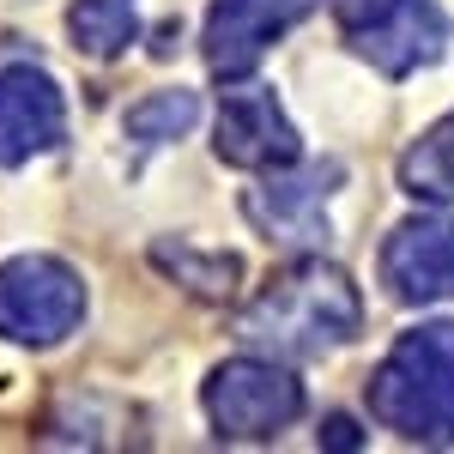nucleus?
Here are the masks:
<instances>
[{
    "mask_svg": "<svg viewBox=\"0 0 454 454\" xmlns=\"http://www.w3.org/2000/svg\"><path fill=\"white\" fill-rule=\"evenodd\" d=\"M200 406L224 442H267L303 419V382L273 357H231L207 376Z\"/></svg>",
    "mask_w": 454,
    "mask_h": 454,
    "instance_id": "obj_3",
    "label": "nucleus"
},
{
    "mask_svg": "<svg viewBox=\"0 0 454 454\" xmlns=\"http://www.w3.org/2000/svg\"><path fill=\"white\" fill-rule=\"evenodd\" d=\"M382 285L400 303L454 297V218H406L382 243Z\"/></svg>",
    "mask_w": 454,
    "mask_h": 454,
    "instance_id": "obj_8",
    "label": "nucleus"
},
{
    "mask_svg": "<svg viewBox=\"0 0 454 454\" xmlns=\"http://www.w3.org/2000/svg\"><path fill=\"white\" fill-rule=\"evenodd\" d=\"M370 412L406 442H454V321L406 333L370 376Z\"/></svg>",
    "mask_w": 454,
    "mask_h": 454,
    "instance_id": "obj_2",
    "label": "nucleus"
},
{
    "mask_svg": "<svg viewBox=\"0 0 454 454\" xmlns=\"http://www.w3.org/2000/svg\"><path fill=\"white\" fill-rule=\"evenodd\" d=\"M333 6V19L346 25V31H364V25H376V19H387L400 0H327Z\"/></svg>",
    "mask_w": 454,
    "mask_h": 454,
    "instance_id": "obj_15",
    "label": "nucleus"
},
{
    "mask_svg": "<svg viewBox=\"0 0 454 454\" xmlns=\"http://www.w3.org/2000/svg\"><path fill=\"white\" fill-rule=\"evenodd\" d=\"M212 152H218L224 164H237V170H291L297 152H303V140H297V128H291V115L279 109L273 91L243 85V91H231V98L218 104Z\"/></svg>",
    "mask_w": 454,
    "mask_h": 454,
    "instance_id": "obj_6",
    "label": "nucleus"
},
{
    "mask_svg": "<svg viewBox=\"0 0 454 454\" xmlns=\"http://www.w3.org/2000/svg\"><path fill=\"white\" fill-rule=\"evenodd\" d=\"M321 0H212L200 49H207V67L218 79H248L261 67L267 43H279L291 25H303Z\"/></svg>",
    "mask_w": 454,
    "mask_h": 454,
    "instance_id": "obj_5",
    "label": "nucleus"
},
{
    "mask_svg": "<svg viewBox=\"0 0 454 454\" xmlns=\"http://www.w3.org/2000/svg\"><path fill=\"white\" fill-rule=\"evenodd\" d=\"M152 261H158L176 285H188L194 297H207V303H231V297H237V279H243V261H237V254H200V248H188V243H176V248L158 243Z\"/></svg>",
    "mask_w": 454,
    "mask_h": 454,
    "instance_id": "obj_12",
    "label": "nucleus"
},
{
    "mask_svg": "<svg viewBox=\"0 0 454 454\" xmlns=\"http://www.w3.org/2000/svg\"><path fill=\"white\" fill-rule=\"evenodd\" d=\"M454 43V25L442 6H430V0H400L387 19L376 25H364V31H351V49L370 61V67H382L387 79H406V73L430 67V61H442Z\"/></svg>",
    "mask_w": 454,
    "mask_h": 454,
    "instance_id": "obj_9",
    "label": "nucleus"
},
{
    "mask_svg": "<svg viewBox=\"0 0 454 454\" xmlns=\"http://www.w3.org/2000/svg\"><path fill=\"white\" fill-rule=\"evenodd\" d=\"M333 182L340 170L327 164V170H303V176H285L273 170L267 182H254L248 188V218L261 224V237L267 243H291V248H309L327 237V194H333Z\"/></svg>",
    "mask_w": 454,
    "mask_h": 454,
    "instance_id": "obj_10",
    "label": "nucleus"
},
{
    "mask_svg": "<svg viewBox=\"0 0 454 454\" xmlns=\"http://www.w3.org/2000/svg\"><path fill=\"white\" fill-rule=\"evenodd\" d=\"M327 442H333V449H351V442H357V436H351V419H327Z\"/></svg>",
    "mask_w": 454,
    "mask_h": 454,
    "instance_id": "obj_16",
    "label": "nucleus"
},
{
    "mask_svg": "<svg viewBox=\"0 0 454 454\" xmlns=\"http://www.w3.org/2000/svg\"><path fill=\"white\" fill-rule=\"evenodd\" d=\"M67 31L79 43V55H91V61H109V55H121L134 31H140V19H134V0H79L67 12Z\"/></svg>",
    "mask_w": 454,
    "mask_h": 454,
    "instance_id": "obj_13",
    "label": "nucleus"
},
{
    "mask_svg": "<svg viewBox=\"0 0 454 454\" xmlns=\"http://www.w3.org/2000/svg\"><path fill=\"white\" fill-rule=\"evenodd\" d=\"M200 121V98L194 91H152V98H140V104L128 109V140H140V145H164L176 140V134H188Z\"/></svg>",
    "mask_w": 454,
    "mask_h": 454,
    "instance_id": "obj_14",
    "label": "nucleus"
},
{
    "mask_svg": "<svg viewBox=\"0 0 454 454\" xmlns=\"http://www.w3.org/2000/svg\"><path fill=\"white\" fill-rule=\"evenodd\" d=\"M85 315V285L55 254H19L0 267V340L55 346Z\"/></svg>",
    "mask_w": 454,
    "mask_h": 454,
    "instance_id": "obj_4",
    "label": "nucleus"
},
{
    "mask_svg": "<svg viewBox=\"0 0 454 454\" xmlns=\"http://www.w3.org/2000/svg\"><path fill=\"white\" fill-rule=\"evenodd\" d=\"M237 327L248 346H273L279 357H321V351H340L364 327V303L340 267L297 261L248 303Z\"/></svg>",
    "mask_w": 454,
    "mask_h": 454,
    "instance_id": "obj_1",
    "label": "nucleus"
},
{
    "mask_svg": "<svg viewBox=\"0 0 454 454\" xmlns=\"http://www.w3.org/2000/svg\"><path fill=\"white\" fill-rule=\"evenodd\" d=\"M67 140V98L43 67H0V170Z\"/></svg>",
    "mask_w": 454,
    "mask_h": 454,
    "instance_id": "obj_7",
    "label": "nucleus"
},
{
    "mask_svg": "<svg viewBox=\"0 0 454 454\" xmlns=\"http://www.w3.org/2000/svg\"><path fill=\"white\" fill-rule=\"evenodd\" d=\"M400 188L430 207H454V115H442L406 158H400Z\"/></svg>",
    "mask_w": 454,
    "mask_h": 454,
    "instance_id": "obj_11",
    "label": "nucleus"
}]
</instances>
